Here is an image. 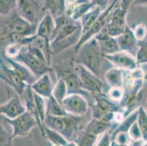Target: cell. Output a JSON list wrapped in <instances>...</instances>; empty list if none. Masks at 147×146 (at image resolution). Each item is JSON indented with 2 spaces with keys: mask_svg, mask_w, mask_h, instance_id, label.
<instances>
[{
  "mask_svg": "<svg viewBox=\"0 0 147 146\" xmlns=\"http://www.w3.org/2000/svg\"><path fill=\"white\" fill-rule=\"evenodd\" d=\"M67 3L70 5V7H74L76 5L91 2L90 0H67Z\"/></svg>",
  "mask_w": 147,
  "mask_h": 146,
  "instance_id": "42",
  "label": "cell"
},
{
  "mask_svg": "<svg viewBox=\"0 0 147 146\" xmlns=\"http://www.w3.org/2000/svg\"><path fill=\"white\" fill-rule=\"evenodd\" d=\"M127 13V10H123L120 7L115 8L111 14L108 23L101 32L113 37L122 34L127 26L126 24Z\"/></svg>",
  "mask_w": 147,
  "mask_h": 146,
  "instance_id": "9",
  "label": "cell"
},
{
  "mask_svg": "<svg viewBox=\"0 0 147 146\" xmlns=\"http://www.w3.org/2000/svg\"><path fill=\"white\" fill-rule=\"evenodd\" d=\"M74 69L80 77L83 88L94 96L102 94L103 83L94 73L80 64L75 62Z\"/></svg>",
  "mask_w": 147,
  "mask_h": 146,
  "instance_id": "6",
  "label": "cell"
},
{
  "mask_svg": "<svg viewBox=\"0 0 147 146\" xmlns=\"http://www.w3.org/2000/svg\"><path fill=\"white\" fill-rule=\"evenodd\" d=\"M26 111V106L18 95L13 96L7 102L0 105L1 116L10 119L16 118Z\"/></svg>",
  "mask_w": 147,
  "mask_h": 146,
  "instance_id": "14",
  "label": "cell"
},
{
  "mask_svg": "<svg viewBox=\"0 0 147 146\" xmlns=\"http://www.w3.org/2000/svg\"><path fill=\"white\" fill-rule=\"evenodd\" d=\"M17 7V0H0V14L7 16Z\"/></svg>",
  "mask_w": 147,
  "mask_h": 146,
  "instance_id": "34",
  "label": "cell"
},
{
  "mask_svg": "<svg viewBox=\"0 0 147 146\" xmlns=\"http://www.w3.org/2000/svg\"><path fill=\"white\" fill-rule=\"evenodd\" d=\"M75 62L80 64L100 77L104 56L95 38L84 43L77 52Z\"/></svg>",
  "mask_w": 147,
  "mask_h": 146,
  "instance_id": "3",
  "label": "cell"
},
{
  "mask_svg": "<svg viewBox=\"0 0 147 146\" xmlns=\"http://www.w3.org/2000/svg\"><path fill=\"white\" fill-rule=\"evenodd\" d=\"M102 13V8L101 7L96 5L94 7H93L89 12H88L85 15H84L80 20L82 26V35L86 34V32L91 29L99 16Z\"/></svg>",
  "mask_w": 147,
  "mask_h": 146,
  "instance_id": "23",
  "label": "cell"
},
{
  "mask_svg": "<svg viewBox=\"0 0 147 146\" xmlns=\"http://www.w3.org/2000/svg\"><path fill=\"white\" fill-rule=\"evenodd\" d=\"M112 129H113L112 123H104L97 119L92 118L88 123L84 130L92 135L99 137L100 135H104L105 132L108 131H111Z\"/></svg>",
  "mask_w": 147,
  "mask_h": 146,
  "instance_id": "22",
  "label": "cell"
},
{
  "mask_svg": "<svg viewBox=\"0 0 147 146\" xmlns=\"http://www.w3.org/2000/svg\"><path fill=\"white\" fill-rule=\"evenodd\" d=\"M94 104L92 106L93 110L100 112H118L122 110L121 105L107 98L103 94L94 96Z\"/></svg>",
  "mask_w": 147,
  "mask_h": 146,
  "instance_id": "19",
  "label": "cell"
},
{
  "mask_svg": "<svg viewBox=\"0 0 147 146\" xmlns=\"http://www.w3.org/2000/svg\"><path fill=\"white\" fill-rule=\"evenodd\" d=\"M13 137L12 133L5 128L3 125L1 124L0 127V146H13Z\"/></svg>",
  "mask_w": 147,
  "mask_h": 146,
  "instance_id": "35",
  "label": "cell"
},
{
  "mask_svg": "<svg viewBox=\"0 0 147 146\" xmlns=\"http://www.w3.org/2000/svg\"><path fill=\"white\" fill-rule=\"evenodd\" d=\"M67 0H45L42 11H47L54 18L67 13Z\"/></svg>",
  "mask_w": 147,
  "mask_h": 146,
  "instance_id": "21",
  "label": "cell"
},
{
  "mask_svg": "<svg viewBox=\"0 0 147 146\" xmlns=\"http://www.w3.org/2000/svg\"><path fill=\"white\" fill-rule=\"evenodd\" d=\"M1 59L6 61L7 64L10 65L12 67V69L16 72V74L22 79L28 85H32L37 78L36 76L33 74L32 71L26 67L24 64H21V63L18 62V61H16V60L13 59L11 58L7 57V56H4L3 54L1 53Z\"/></svg>",
  "mask_w": 147,
  "mask_h": 146,
  "instance_id": "16",
  "label": "cell"
},
{
  "mask_svg": "<svg viewBox=\"0 0 147 146\" xmlns=\"http://www.w3.org/2000/svg\"><path fill=\"white\" fill-rule=\"evenodd\" d=\"M55 29L51 38L53 56L73 45L76 46L82 36L81 21H75L67 13L55 18Z\"/></svg>",
  "mask_w": 147,
  "mask_h": 146,
  "instance_id": "1",
  "label": "cell"
},
{
  "mask_svg": "<svg viewBox=\"0 0 147 146\" xmlns=\"http://www.w3.org/2000/svg\"><path fill=\"white\" fill-rule=\"evenodd\" d=\"M68 95L67 87L63 78H58L57 83L54 85L52 96L61 104L62 101Z\"/></svg>",
  "mask_w": 147,
  "mask_h": 146,
  "instance_id": "29",
  "label": "cell"
},
{
  "mask_svg": "<svg viewBox=\"0 0 147 146\" xmlns=\"http://www.w3.org/2000/svg\"><path fill=\"white\" fill-rule=\"evenodd\" d=\"M124 73L125 71L117 67H113L107 71L105 74V79L108 85L111 88H115V87L123 88Z\"/></svg>",
  "mask_w": 147,
  "mask_h": 146,
  "instance_id": "24",
  "label": "cell"
},
{
  "mask_svg": "<svg viewBox=\"0 0 147 146\" xmlns=\"http://www.w3.org/2000/svg\"><path fill=\"white\" fill-rule=\"evenodd\" d=\"M90 1L92 2H94L96 5H98V6L101 7L102 9L105 8V5H106L107 2H108V0H90Z\"/></svg>",
  "mask_w": 147,
  "mask_h": 146,
  "instance_id": "43",
  "label": "cell"
},
{
  "mask_svg": "<svg viewBox=\"0 0 147 146\" xmlns=\"http://www.w3.org/2000/svg\"><path fill=\"white\" fill-rule=\"evenodd\" d=\"M52 146H62V145H53Z\"/></svg>",
  "mask_w": 147,
  "mask_h": 146,
  "instance_id": "49",
  "label": "cell"
},
{
  "mask_svg": "<svg viewBox=\"0 0 147 146\" xmlns=\"http://www.w3.org/2000/svg\"><path fill=\"white\" fill-rule=\"evenodd\" d=\"M112 140L117 144L121 145H129V141H131L129 138L128 132H120L115 135Z\"/></svg>",
  "mask_w": 147,
  "mask_h": 146,
  "instance_id": "39",
  "label": "cell"
},
{
  "mask_svg": "<svg viewBox=\"0 0 147 146\" xmlns=\"http://www.w3.org/2000/svg\"><path fill=\"white\" fill-rule=\"evenodd\" d=\"M66 146H78V145L75 141H69V143Z\"/></svg>",
  "mask_w": 147,
  "mask_h": 146,
  "instance_id": "45",
  "label": "cell"
},
{
  "mask_svg": "<svg viewBox=\"0 0 147 146\" xmlns=\"http://www.w3.org/2000/svg\"><path fill=\"white\" fill-rule=\"evenodd\" d=\"M31 88H32L34 93L42 96L43 98L48 99L53 95L54 85L53 84L49 73H47L37 79L31 85Z\"/></svg>",
  "mask_w": 147,
  "mask_h": 146,
  "instance_id": "18",
  "label": "cell"
},
{
  "mask_svg": "<svg viewBox=\"0 0 147 146\" xmlns=\"http://www.w3.org/2000/svg\"><path fill=\"white\" fill-rule=\"evenodd\" d=\"M138 116V108L135 110L129 115L124 118V120L120 124H117L111 131V137L113 139V137L120 132H128L131 126L133 125L135 122L137 121Z\"/></svg>",
  "mask_w": 147,
  "mask_h": 146,
  "instance_id": "25",
  "label": "cell"
},
{
  "mask_svg": "<svg viewBox=\"0 0 147 146\" xmlns=\"http://www.w3.org/2000/svg\"><path fill=\"white\" fill-rule=\"evenodd\" d=\"M134 5H142L147 4V0H134L133 2Z\"/></svg>",
  "mask_w": 147,
  "mask_h": 146,
  "instance_id": "44",
  "label": "cell"
},
{
  "mask_svg": "<svg viewBox=\"0 0 147 146\" xmlns=\"http://www.w3.org/2000/svg\"><path fill=\"white\" fill-rule=\"evenodd\" d=\"M97 137H98L92 135L84 129L79 134L75 142L77 143L78 146H95Z\"/></svg>",
  "mask_w": 147,
  "mask_h": 146,
  "instance_id": "30",
  "label": "cell"
},
{
  "mask_svg": "<svg viewBox=\"0 0 147 146\" xmlns=\"http://www.w3.org/2000/svg\"><path fill=\"white\" fill-rule=\"evenodd\" d=\"M119 0H113V2L110 4V5L106 7L102 13L99 16V18L94 23V25L91 27V29L86 32V34H83L81 37V40L78 42V43L75 46V53H77V52L79 50L81 47L91 39L94 38L98 33H100L102 29L105 27V26L108 23V20L110 18V16L113 10L116 8L117 3H118Z\"/></svg>",
  "mask_w": 147,
  "mask_h": 146,
  "instance_id": "8",
  "label": "cell"
},
{
  "mask_svg": "<svg viewBox=\"0 0 147 146\" xmlns=\"http://www.w3.org/2000/svg\"><path fill=\"white\" fill-rule=\"evenodd\" d=\"M64 109L69 114L82 116L86 114L89 108V104L81 94H68L61 102Z\"/></svg>",
  "mask_w": 147,
  "mask_h": 146,
  "instance_id": "11",
  "label": "cell"
},
{
  "mask_svg": "<svg viewBox=\"0 0 147 146\" xmlns=\"http://www.w3.org/2000/svg\"><path fill=\"white\" fill-rule=\"evenodd\" d=\"M128 135H129V138L132 141L137 142L142 140V135H141V129L139 128L137 121L131 126L129 131H128Z\"/></svg>",
  "mask_w": 147,
  "mask_h": 146,
  "instance_id": "37",
  "label": "cell"
},
{
  "mask_svg": "<svg viewBox=\"0 0 147 146\" xmlns=\"http://www.w3.org/2000/svg\"><path fill=\"white\" fill-rule=\"evenodd\" d=\"M81 116L71 114L59 117L46 116L45 126L59 132L68 141H73V139L81 128Z\"/></svg>",
  "mask_w": 147,
  "mask_h": 146,
  "instance_id": "4",
  "label": "cell"
},
{
  "mask_svg": "<svg viewBox=\"0 0 147 146\" xmlns=\"http://www.w3.org/2000/svg\"><path fill=\"white\" fill-rule=\"evenodd\" d=\"M0 78L7 85L12 87L18 96L22 98L23 94L28 85L2 59L0 61Z\"/></svg>",
  "mask_w": 147,
  "mask_h": 146,
  "instance_id": "10",
  "label": "cell"
},
{
  "mask_svg": "<svg viewBox=\"0 0 147 146\" xmlns=\"http://www.w3.org/2000/svg\"><path fill=\"white\" fill-rule=\"evenodd\" d=\"M111 146H114V141H113V143H112V145Z\"/></svg>",
  "mask_w": 147,
  "mask_h": 146,
  "instance_id": "50",
  "label": "cell"
},
{
  "mask_svg": "<svg viewBox=\"0 0 147 146\" xmlns=\"http://www.w3.org/2000/svg\"><path fill=\"white\" fill-rule=\"evenodd\" d=\"M121 51H125L136 57L138 50L139 41L136 38L133 29L127 26L125 32L116 37Z\"/></svg>",
  "mask_w": 147,
  "mask_h": 146,
  "instance_id": "15",
  "label": "cell"
},
{
  "mask_svg": "<svg viewBox=\"0 0 147 146\" xmlns=\"http://www.w3.org/2000/svg\"><path fill=\"white\" fill-rule=\"evenodd\" d=\"M138 124L141 129L143 141L147 142V113L144 107L138 108V116L137 119Z\"/></svg>",
  "mask_w": 147,
  "mask_h": 146,
  "instance_id": "31",
  "label": "cell"
},
{
  "mask_svg": "<svg viewBox=\"0 0 147 146\" xmlns=\"http://www.w3.org/2000/svg\"><path fill=\"white\" fill-rule=\"evenodd\" d=\"M108 95L112 101L120 103L125 95V89L119 87L111 88L110 90L108 91Z\"/></svg>",
  "mask_w": 147,
  "mask_h": 146,
  "instance_id": "36",
  "label": "cell"
},
{
  "mask_svg": "<svg viewBox=\"0 0 147 146\" xmlns=\"http://www.w3.org/2000/svg\"><path fill=\"white\" fill-rule=\"evenodd\" d=\"M24 45L21 43H13L6 45L2 48V54L11 59H15L19 54Z\"/></svg>",
  "mask_w": 147,
  "mask_h": 146,
  "instance_id": "32",
  "label": "cell"
},
{
  "mask_svg": "<svg viewBox=\"0 0 147 146\" xmlns=\"http://www.w3.org/2000/svg\"><path fill=\"white\" fill-rule=\"evenodd\" d=\"M44 138L47 139L53 145L66 146L69 143L61 134L46 126H44Z\"/></svg>",
  "mask_w": 147,
  "mask_h": 146,
  "instance_id": "28",
  "label": "cell"
},
{
  "mask_svg": "<svg viewBox=\"0 0 147 146\" xmlns=\"http://www.w3.org/2000/svg\"><path fill=\"white\" fill-rule=\"evenodd\" d=\"M138 66L147 64V41H139L138 50L136 56Z\"/></svg>",
  "mask_w": 147,
  "mask_h": 146,
  "instance_id": "33",
  "label": "cell"
},
{
  "mask_svg": "<svg viewBox=\"0 0 147 146\" xmlns=\"http://www.w3.org/2000/svg\"><path fill=\"white\" fill-rule=\"evenodd\" d=\"M134 0H121V4H120V7L122 8L123 10L127 11L131 4L133 3Z\"/></svg>",
  "mask_w": 147,
  "mask_h": 146,
  "instance_id": "41",
  "label": "cell"
},
{
  "mask_svg": "<svg viewBox=\"0 0 147 146\" xmlns=\"http://www.w3.org/2000/svg\"><path fill=\"white\" fill-rule=\"evenodd\" d=\"M94 38L98 42L103 56L112 55L121 51L116 37H111L104 32H100L94 37Z\"/></svg>",
  "mask_w": 147,
  "mask_h": 146,
  "instance_id": "17",
  "label": "cell"
},
{
  "mask_svg": "<svg viewBox=\"0 0 147 146\" xmlns=\"http://www.w3.org/2000/svg\"><path fill=\"white\" fill-rule=\"evenodd\" d=\"M55 26V18L50 13H47L38 24L36 34L51 42Z\"/></svg>",
  "mask_w": 147,
  "mask_h": 146,
  "instance_id": "20",
  "label": "cell"
},
{
  "mask_svg": "<svg viewBox=\"0 0 147 146\" xmlns=\"http://www.w3.org/2000/svg\"><path fill=\"white\" fill-rule=\"evenodd\" d=\"M141 146H147V142H144V143L141 144Z\"/></svg>",
  "mask_w": 147,
  "mask_h": 146,
  "instance_id": "47",
  "label": "cell"
},
{
  "mask_svg": "<svg viewBox=\"0 0 147 146\" xmlns=\"http://www.w3.org/2000/svg\"><path fill=\"white\" fill-rule=\"evenodd\" d=\"M113 140H112L111 132L110 131L105 132L102 135L100 140L96 144L95 146H111Z\"/></svg>",
  "mask_w": 147,
  "mask_h": 146,
  "instance_id": "40",
  "label": "cell"
},
{
  "mask_svg": "<svg viewBox=\"0 0 147 146\" xmlns=\"http://www.w3.org/2000/svg\"><path fill=\"white\" fill-rule=\"evenodd\" d=\"M114 146H129V145H121V144H117L114 142Z\"/></svg>",
  "mask_w": 147,
  "mask_h": 146,
  "instance_id": "46",
  "label": "cell"
},
{
  "mask_svg": "<svg viewBox=\"0 0 147 146\" xmlns=\"http://www.w3.org/2000/svg\"><path fill=\"white\" fill-rule=\"evenodd\" d=\"M13 59L24 64L37 79L53 71L45 56L40 49L30 45H24L19 54Z\"/></svg>",
  "mask_w": 147,
  "mask_h": 146,
  "instance_id": "2",
  "label": "cell"
},
{
  "mask_svg": "<svg viewBox=\"0 0 147 146\" xmlns=\"http://www.w3.org/2000/svg\"><path fill=\"white\" fill-rule=\"evenodd\" d=\"M17 13L21 18L32 24H35L40 10L35 0H17Z\"/></svg>",
  "mask_w": 147,
  "mask_h": 146,
  "instance_id": "13",
  "label": "cell"
},
{
  "mask_svg": "<svg viewBox=\"0 0 147 146\" xmlns=\"http://www.w3.org/2000/svg\"><path fill=\"white\" fill-rule=\"evenodd\" d=\"M145 108V110H146V113H147V105H146V108Z\"/></svg>",
  "mask_w": 147,
  "mask_h": 146,
  "instance_id": "48",
  "label": "cell"
},
{
  "mask_svg": "<svg viewBox=\"0 0 147 146\" xmlns=\"http://www.w3.org/2000/svg\"><path fill=\"white\" fill-rule=\"evenodd\" d=\"M4 118L5 122L10 124L13 128L12 137L13 139L16 137L28 136L31 131L37 126V122L34 116L27 110L16 118L10 119L6 117Z\"/></svg>",
  "mask_w": 147,
  "mask_h": 146,
  "instance_id": "7",
  "label": "cell"
},
{
  "mask_svg": "<svg viewBox=\"0 0 147 146\" xmlns=\"http://www.w3.org/2000/svg\"><path fill=\"white\" fill-rule=\"evenodd\" d=\"M95 6V4L92 2L84 3L74 7H71L70 8H67L66 13L75 21H80L83 16L85 15L88 12L90 11L92 8Z\"/></svg>",
  "mask_w": 147,
  "mask_h": 146,
  "instance_id": "26",
  "label": "cell"
},
{
  "mask_svg": "<svg viewBox=\"0 0 147 146\" xmlns=\"http://www.w3.org/2000/svg\"><path fill=\"white\" fill-rule=\"evenodd\" d=\"M133 34L138 41L145 40L147 35V28L144 24H138L133 29Z\"/></svg>",
  "mask_w": 147,
  "mask_h": 146,
  "instance_id": "38",
  "label": "cell"
},
{
  "mask_svg": "<svg viewBox=\"0 0 147 146\" xmlns=\"http://www.w3.org/2000/svg\"><path fill=\"white\" fill-rule=\"evenodd\" d=\"M104 58L112 63L115 67L124 71H133L139 67L136 57L125 51L106 55L104 56Z\"/></svg>",
  "mask_w": 147,
  "mask_h": 146,
  "instance_id": "12",
  "label": "cell"
},
{
  "mask_svg": "<svg viewBox=\"0 0 147 146\" xmlns=\"http://www.w3.org/2000/svg\"><path fill=\"white\" fill-rule=\"evenodd\" d=\"M37 28L36 24H30L16 13L1 26V35L10 33H19L26 37H30L36 34Z\"/></svg>",
  "mask_w": 147,
  "mask_h": 146,
  "instance_id": "5",
  "label": "cell"
},
{
  "mask_svg": "<svg viewBox=\"0 0 147 146\" xmlns=\"http://www.w3.org/2000/svg\"><path fill=\"white\" fill-rule=\"evenodd\" d=\"M69 114L64 109L63 106L60 102H59L53 96L48 98V101L46 102V116H64Z\"/></svg>",
  "mask_w": 147,
  "mask_h": 146,
  "instance_id": "27",
  "label": "cell"
}]
</instances>
